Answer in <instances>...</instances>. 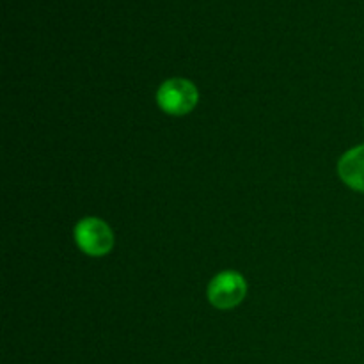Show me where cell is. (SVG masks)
Instances as JSON below:
<instances>
[{"label":"cell","instance_id":"cell-3","mask_svg":"<svg viewBox=\"0 0 364 364\" xmlns=\"http://www.w3.org/2000/svg\"><path fill=\"white\" fill-rule=\"evenodd\" d=\"M247 294V283L242 274L235 270H226L210 281L208 301L217 309H231L240 304Z\"/></svg>","mask_w":364,"mask_h":364},{"label":"cell","instance_id":"cell-1","mask_svg":"<svg viewBox=\"0 0 364 364\" xmlns=\"http://www.w3.org/2000/svg\"><path fill=\"white\" fill-rule=\"evenodd\" d=\"M156 102L160 109L171 116H185L192 112L199 102V91L191 80L171 78L160 85L156 92Z\"/></svg>","mask_w":364,"mask_h":364},{"label":"cell","instance_id":"cell-2","mask_svg":"<svg viewBox=\"0 0 364 364\" xmlns=\"http://www.w3.org/2000/svg\"><path fill=\"white\" fill-rule=\"evenodd\" d=\"M75 240L82 252L89 256H105L114 247V233L109 224L96 217L82 219L75 228Z\"/></svg>","mask_w":364,"mask_h":364},{"label":"cell","instance_id":"cell-4","mask_svg":"<svg viewBox=\"0 0 364 364\" xmlns=\"http://www.w3.org/2000/svg\"><path fill=\"white\" fill-rule=\"evenodd\" d=\"M338 173L348 187L358 192H364V144L350 149L341 156L340 164H338Z\"/></svg>","mask_w":364,"mask_h":364}]
</instances>
